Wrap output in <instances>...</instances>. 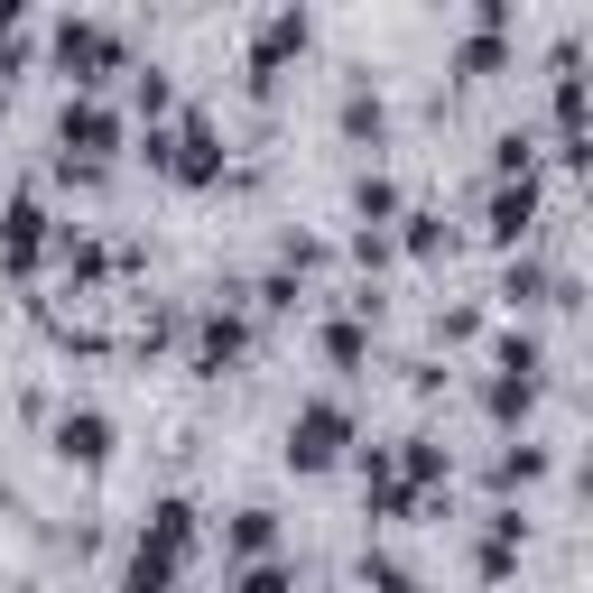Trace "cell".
Segmentation results:
<instances>
[{
    "mask_svg": "<svg viewBox=\"0 0 593 593\" xmlns=\"http://www.w3.org/2000/svg\"><path fill=\"white\" fill-rule=\"evenodd\" d=\"M65 454L93 463V454H102V418H65Z\"/></svg>",
    "mask_w": 593,
    "mask_h": 593,
    "instance_id": "cell-1",
    "label": "cell"
}]
</instances>
